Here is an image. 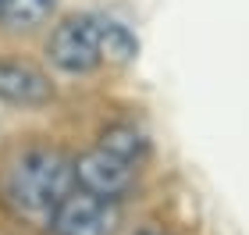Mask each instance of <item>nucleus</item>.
<instances>
[{
	"instance_id": "nucleus-1",
	"label": "nucleus",
	"mask_w": 249,
	"mask_h": 235,
	"mask_svg": "<svg viewBox=\"0 0 249 235\" xmlns=\"http://www.w3.org/2000/svg\"><path fill=\"white\" fill-rule=\"evenodd\" d=\"M75 189V157L57 146H29L4 171V199L25 217H50V210Z\"/></svg>"
},
{
	"instance_id": "nucleus-2",
	"label": "nucleus",
	"mask_w": 249,
	"mask_h": 235,
	"mask_svg": "<svg viewBox=\"0 0 249 235\" xmlns=\"http://www.w3.org/2000/svg\"><path fill=\"white\" fill-rule=\"evenodd\" d=\"M47 57L64 75H89L104 64L100 47V15H71L53 25L47 39Z\"/></svg>"
},
{
	"instance_id": "nucleus-3",
	"label": "nucleus",
	"mask_w": 249,
	"mask_h": 235,
	"mask_svg": "<svg viewBox=\"0 0 249 235\" xmlns=\"http://www.w3.org/2000/svg\"><path fill=\"white\" fill-rule=\"evenodd\" d=\"M118 225L121 207L86 189H71L47 217L50 235H118Z\"/></svg>"
},
{
	"instance_id": "nucleus-4",
	"label": "nucleus",
	"mask_w": 249,
	"mask_h": 235,
	"mask_svg": "<svg viewBox=\"0 0 249 235\" xmlns=\"http://www.w3.org/2000/svg\"><path fill=\"white\" fill-rule=\"evenodd\" d=\"M135 182H139V167L121 161L114 153H107V150H100V146L75 157V189H86L93 196L121 203L135 189Z\"/></svg>"
},
{
	"instance_id": "nucleus-5",
	"label": "nucleus",
	"mask_w": 249,
	"mask_h": 235,
	"mask_svg": "<svg viewBox=\"0 0 249 235\" xmlns=\"http://www.w3.org/2000/svg\"><path fill=\"white\" fill-rule=\"evenodd\" d=\"M0 100L11 107H43L53 100V82L36 64L4 57L0 61Z\"/></svg>"
},
{
	"instance_id": "nucleus-6",
	"label": "nucleus",
	"mask_w": 249,
	"mask_h": 235,
	"mask_svg": "<svg viewBox=\"0 0 249 235\" xmlns=\"http://www.w3.org/2000/svg\"><path fill=\"white\" fill-rule=\"evenodd\" d=\"M96 146L121 157V161H128V164H135V167H142L146 153H150V143H146V136L132 125V121H114V125H107L100 132Z\"/></svg>"
},
{
	"instance_id": "nucleus-7",
	"label": "nucleus",
	"mask_w": 249,
	"mask_h": 235,
	"mask_svg": "<svg viewBox=\"0 0 249 235\" xmlns=\"http://www.w3.org/2000/svg\"><path fill=\"white\" fill-rule=\"evenodd\" d=\"M100 47H104V64H128L139 54V39L132 36L128 25H121L118 18L100 15Z\"/></svg>"
},
{
	"instance_id": "nucleus-8",
	"label": "nucleus",
	"mask_w": 249,
	"mask_h": 235,
	"mask_svg": "<svg viewBox=\"0 0 249 235\" xmlns=\"http://www.w3.org/2000/svg\"><path fill=\"white\" fill-rule=\"evenodd\" d=\"M53 15V0H7L0 25L7 32H32Z\"/></svg>"
},
{
	"instance_id": "nucleus-9",
	"label": "nucleus",
	"mask_w": 249,
	"mask_h": 235,
	"mask_svg": "<svg viewBox=\"0 0 249 235\" xmlns=\"http://www.w3.org/2000/svg\"><path fill=\"white\" fill-rule=\"evenodd\" d=\"M135 235H171V232H167L164 225H142V228L135 232Z\"/></svg>"
},
{
	"instance_id": "nucleus-10",
	"label": "nucleus",
	"mask_w": 249,
	"mask_h": 235,
	"mask_svg": "<svg viewBox=\"0 0 249 235\" xmlns=\"http://www.w3.org/2000/svg\"><path fill=\"white\" fill-rule=\"evenodd\" d=\"M4 4H7V0H0V18H4Z\"/></svg>"
}]
</instances>
